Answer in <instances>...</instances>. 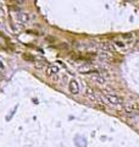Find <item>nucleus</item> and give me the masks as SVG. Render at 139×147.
<instances>
[{
    "mask_svg": "<svg viewBox=\"0 0 139 147\" xmlns=\"http://www.w3.org/2000/svg\"><path fill=\"white\" fill-rule=\"evenodd\" d=\"M123 110L126 113L137 112V103H127L126 105H123Z\"/></svg>",
    "mask_w": 139,
    "mask_h": 147,
    "instance_id": "6",
    "label": "nucleus"
},
{
    "mask_svg": "<svg viewBox=\"0 0 139 147\" xmlns=\"http://www.w3.org/2000/svg\"><path fill=\"white\" fill-rule=\"evenodd\" d=\"M92 81L94 83H98V85H105L106 83V80L104 77H101L99 75H95V76H92Z\"/></svg>",
    "mask_w": 139,
    "mask_h": 147,
    "instance_id": "7",
    "label": "nucleus"
},
{
    "mask_svg": "<svg viewBox=\"0 0 139 147\" xmlns=\"http://www.w3.org/2000/svg\"><path fill=\"white\" fill-rule=\"evenodd\" d=\"M17 19L22 23H27L31 21V15L27 14V12H20V14H17Z\"/></svg>",
    "mask_w": 139,
    "mask_h": 147,
    "instance_id": "5",
    "label": "nucleus"
},
{
    "mask_svg": "<svg viewBox=\"0 0 139 147\" xmlns=\"http://www.w3.org/2000/svg\"><path fill=\"white\" fill-rule=\"evenodd\" d=\"M115 44H116V46H118V47H121V48H126L125 42H120V40H116Z\"/></svg>",
    "mask_w": 139,
    "mask_h": 147,
    "instance_id": "9",
    "label": "nucleus"
},
{
    "mask_svg": "<svg viewBox=\"0 0 139 147\" xmlns=\"http://www.w3.org/2000/svg\"><path fill=\"white\" fill-rule=\"evenodd\" d=\"M136 47L139 48V40H137V43H136Z\"/></svg>",
    "mask_w": 139,
    "mask_h": 147,
    "instance_id": "11",
    "label": "nucleus"
},
{
    "mask_svg": "<svg viewBox=\"0 0 139 147\" xmlns=\"http://www.w3.org/2000/svg\"><path fill=\"white\" fill-rule=\"evenodd\" d=\"M101 99L103 102H105L106 104H110V105H113L116 108H120L122 104H123V99L121 97H118L115 93H103L101 96Z\"/></svg>",
    "mask_w": 139,
    "mask_h": 147,
    "instance_id": "1",
    "label": "nucleus"
},
{
    "mask_svg": "<svg viewBox=\"0 0 139 147\" xmlns=\"http://www.w3.org/2000/svg\"><path fill=\"white\" fill-rule=\"evenodd\" d=\"M56 74H59V68L55 66V65H49V66L45 69V75L49 77H52Z\"/></svg>",
    "mask_w": 139,
    "mask_h": 147,
    "instance_id": "4",
    "label": "nucleus"
},
{
    "mask_svg": "<svg viewBox=\"0 0 139 147\" xmlns=\"http://www.w3.org/2000/svg\"><path fill=\"white\" fill-rule=\"evenodd\" d=\"M103 48H104V49H106V50H112V49L115 48V46H111L110 43L105 42V43H103Z\"/></svg>",
    "mask_w": 139,
    "mask_h": 147,
    "instance_id": "8",
    "label": "nucleus"
},
{
    "mask_svg": "<svg viewBox=\"0 0 139 147\" xmlns=\"http://www.w3.org/2000/svg\"><path fill=\"white\" fill-rule=\"evenodd\" d=\"M84 95H85V97H87V98H89V99H90L92 102H94V103H100V99L96 97V95L92 91L90 88H87V89H85Z\"/></svg>",
    "mask_w": 139,
    "mask_h": 147,
    "instance_id": "3",
    "label": "nucleus"
},
{
    "mask_svg": "<svg viewBox=\"0 0 139 147\" xmlns=\"http://www.w3.org/2000/svg\"><path fill=\"white\" fill-rule=\"evenodd\" d=\"M60 79H61V76L59 75V74H56V75H54V76H52V80H54L55 82H59V81H60Z\"/></svg>",
    "mask_w": 139,
    "mask_h": 147,
    "instance_id": "10",
    "label": "nucleus"
},
{
    "mask_svg": "<svg viewBox=\"0 0 139 147\" xmlns=\"http://www.w3.org/2000/svg\"><path fill=\"white\" fill-rule=\"evenodd\" d=\"M68 91L71 92L72 95H78V93H79V86H78V83H77V81H75V80L70 81Z\"/></svg>",
    "mask_w": 139,
    "mask_h": 147,
    "instance_id": "2",
    "label": "nucleus"
}]
</instances>
